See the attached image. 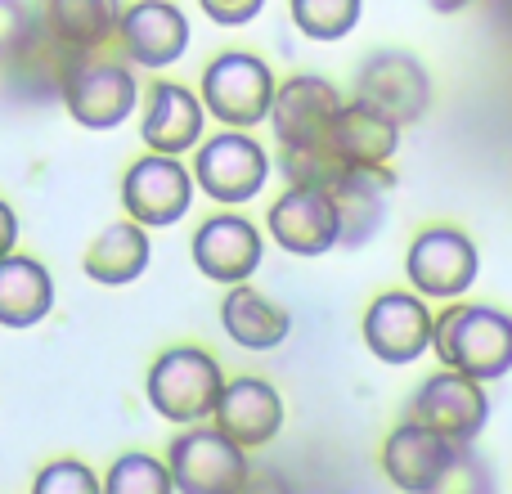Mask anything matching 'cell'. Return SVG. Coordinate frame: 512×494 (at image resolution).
I'll use <instances>...</instances> for the list:
<instances>
[{
  "label": "cell",
  "mask_w": 512,
  "mask_h": 494,
  "mask_svg": "<svg viewBox=\"0 0 512 494\" xmlns=\"http://www.w3.org/2000/svg\"><path fill=\"white\" fill-rule=\"evenodd\" d=\"M194 185L203 189L212 203L221 207H243L265 189L274 176V158L265 153L261 140H252L239 126H225L221 135H207L194 149Z\"/></svg>",
  "instance_id": "obj_3"
},
{
  "label": "cell",
  "mask_w": 512,
  "mask_h": 494,
  "mask_svg": "<svg viewBox=\"0 0 512 494\" xmlns=\"http://www.w3.org/2000/svg\"><path fill=\"white\" fill-rule=\"evenodd\" d=\"M409 418L427 423L432 432L450 436L454 445H472L490 423V396L486 382L468 378L459 369H436L418 382L414 400H409Z\"/></svg>",
  "instance_id": "obj_9"
},
{
  "label": "cell",
  "mask_w": 512,
  "mask_h": 494,
  "mask_svg": "<svg viewBox=\"0 0 512 494\" xmlns=\"http://www.w3.org/2000/svg\"><path fill=\"white\" fill-rule=\"evenodd\" d=\"M391 185L387 167H355L328 189L337 203V247H364L387 225Z\"/></svg>",
  "instance_id": "obj_20"
},
{
  "label": "cell",
  "mask_w": 512,
  "mask_h": 494,
  "mask_svg": "<svg viewBox=\"0 0 512 494\" xmlns=\"http://www.w3.org/2000/svg\"><path fill=\"white\" fill-rule=\"evenodd\" d=\"M194 171L176 153H144L122 176V207L144 230H167L194 207Z\"/></svg>",
  "instance_id": "obj_8"
},
{
  "label": "cell",
  "mask_w": 512,
  "mask_h": 494,
  "mask_svg": "<svg viewBox=\"0 0 512 494\" xmlns=\"http://www.w3.org/2000/svg\"><path fill=\"white\" fill-rule=\"evenodd\" d=\"M189 256H194L203 279L230 288V283H243L256 274V265H261V256H265V243H261V230H256L248 216L216 212L194 230Z\"/></svg>",
  "instance_id": "obj_14"
},
{
  "label": "cell",
  "mask_w": 512,
  "mask_h": 494,
  "mask_svg": "<svg viewBox=\"0 0 512 494\" xmlns=\"http://www.w3.org/2000/svg\"><path fill=\"white\" fill-rule=\"evenodd\" d=\"M279 176L288 185H319V189H333L337 180L346 176V167L328 153V144H279Z\"/></svg>",
  "instance_id": "obj_26"
},
{
  "label": "cell",
  "mask_w": 512,
  "mask_h": 494,
  "mask_svg": "<svg viewBox=\"0 0 512 494\" xmlns=\"http://www.w3.org/2000/svg\"><path fill=\"white\" fill-rule=\"evenodd\" d=\"M463 5H468V0H432V9H436V14H459Z\"/></svg>",
  "instance_id": "obj_32"
},
{
  "label": "cell",
  "mask_w": 512,
  "mask_h": 494,
  "mask_svg": "<svg viewBox=\"0 0 512 494\" xmlns=\"http://www.w3.org/2000/svg\"><path fill=\"white\" fill-rule=\"evenodd\" d=\"M270 239L288 256H324L337 247V203L319 185H288L265 216Z\"/></svg>",
  "instance_id": "obj_13"
},
{
  "label": "cell",
  "mask_w": 512,
  "mask_h": 494,
  "mask_svg": "<svg viewBox=\"0 0 512 494\" xmlns=\"http://www.w3.org/2000/svg\"><path fill=\"white\" fill-rule=\"evenodd\" d=\"M32 486L41 494H95L104 481H99L81 459H54V463H45V468L36 472Z\"/></svg>",
  "instance_id": "obj_28"
},
{
  "label": "cell",
  "mask_w": 512,
  "mask_h": 494,
  "mask_svg": "<svg viewBox=\"0 0 512 494\" xmlns=\"http://www.w3.org/2000/svg\"><path fill=\"white\" fill-rule=\"evenodd\" d=\"M355 99L369 108H378L382 117H391L396 126L423 122V113L432 108V77L418 63V54L409 50H373L355 72Z\"/></svg>",
  "instance_id": "obj_10"
},
{
  "label": "cell",
  "mask_w": 512,
  "mask_h": 494,
  "mask_svg": "<svg viewBox=\"0 0 512 494\" xmlns=\"http://www.w3.org/2000/svg\"><path fill=\"white\" fill-rule=\"evenodd\" d=\"M54 310V279L36 256H0V328H36Z\"/></svg>",
  "instance_id": "obj_23"
},
{
  "label": "cell",
  "mask_w": 512,
  "mask_h": 494,
  "mask_svg": "<svg viewBox=\"0 0 512 494\" xmlns=\"http://www.w3.org/2000/svg\"><path fill=\"white\" fill-rule=\"evenodd\" d=\"M14 243H18V216H14V207L0 198V256L14 252Z\"/></svg>",
  "instance_id": "obj_31"
},
{
  "label": "cell",
  "mask_w": 512,
  "mask_h": 494,
  "mask_svg": "<svg viewBox=\"0 0 512 494\" xmlns=\"http://www.w3.org/2000/svg\"><path fill=\"white\" fill-rule=\"evenodd\" d=\"M274 72L261 54L248 50H225L216 54L203 68V86H198V99L203 108L216 117L221 126H239V131H252L270 117L274 104Z\"/></svg>",
  "instance_id": "obj_5"
},
{
  "label": "cell",
  "mask_w": 512,
  "mask_h": 494,
  "mask_svg": "<svg viewBox=\"0 0 512 494\" xmlns=\"http://www.w3.org/2000/svg\"><path fill=\"white\" fill-rule=\"evenodd\" d=\"M463 463V445H454L450 436L432 432L427 423L409 418V423L391 427L382 441V472L396 490L409 494H432L454 477V468Z\"/></svg>",
  "instance_id": "obj_11"
},
{
  "label": "cell",
  "mask_w": 512,
  "mask_h": 494,
  "mask_svg": "<svg viewBox=\"0 0 512 494\" xmlns=\"http://www.w3.org/2000/svg\"><path fill=\"white\" fill-rule=\"evenodd\" d=\"M225 373L216 364L212 351L203 346H167L158 360L149 364V378H144V396H149L153 414L167 418V423H207L221 400Z\"/></svg>",
  "instance_id": "obj_2"
},
{
  "label": "cell",
  "mask_w": 512,
  "mask_h": 494,
  "mask_svg": "<svg viewBox=\"0 0 512 494\" xmlns=\"http://www.w3.org/2000/svg\"><path fill=\"white\" fill-rule=\"evenodd\" d=\"M292 23L310 41H342L360 23L364 0H288Z\"/></svg>",
  "instance_id": "obj_25"
},
{
  "label": "cell",
  "mask_w": 512,
  "mask_h": 494,
  "mask_svg": "<svg viewBox=\"0 0 512 494\" xmlns=\"http://www.w3.org/2000/svg\"><path fill=\"white\" fill-rule=\"evenodd\" d=\"M104 490L113 494H171V472L167 463H158L153 454H122V459L108 468Z\"/></svg>",
  "instance_id": "obj_27"
},
{
  "label": "cell",
  "mask_w": 512,
  "mask_h": 494,
  "mask_svg": "<svg viewBox=\"0 0 512 494\" xmlns=\"http://www.w3.org/2000/svg\"><path fill=\"white\" fill-rule=\"evenodd\" d=\"M364 346L382 364H414L432 351V310L418 292H382L364 310Z\"/></svg>",
  "instance_id": "obj_12"
},
{
  "label": "cell",
  "mask_w": 512,
  "mask_h": 494,
  "mask_svg": "<svg viewBox=\"0 0 512 494\" xmlns=\"http://www.w3.org/2000/svg\"><path fill=\"white\" fill-rule=\"evenodd\" d=\"M324 144L346 171L355 167H387L400 149V126L382 117L378 108L360 104V99H342L324 131Z\"/></svg>",
  "instance_id": "obj_17"
},
{
  "label": "cell",
  "mask_w": 512,
  "mask_h": 494,
  "mask_svg": "<svg viewBox=\"0 0 512 494\" xmlns=\"http://www.w3.org/2000/svg\"><path fill=\"white\" fill-rule=\"evenodd\" d=\"M41 27L72 54H95L117 36L122 0H41Z\"/></svg>",
  "instance_id": "obj_21"
},
{
  "label": "cell",
  "mask_w": 512,
  "mask_h": 494,
  "mask_svg": "<svg viewBox=\"0 0 512 494\" xmlns=\"http://www.w3.org/2000/svg\"><path fill=\"white\" fill-rule=\"evenodd\" d=\"M171 486L185 494H234L248 486V450L221 432V427L189 423L167 445Z\"/></svg>",
  "instance_id": "obj_6"
},
{
  "label": "cell",
  "mask_w": 512,
  "mask_h": 494,
  "mask_svg": "<svg viewBox=\"0 0 512 494\" xmlns=\"http://www.w3.org/2000/svg\"><path fill=\"white\" fill-rule=\"evenodd\" d=\"M405 274L418 297L454 301L477 283L481 252L459 225H427V230H418L414 243H409Z\"/></svg>",
  "instance_id": "obj_7"
},
{
  "label": "cell",
  "mask_w": 512,
  "mask_h": 494,
  "mask_svg": "<svg viewBox=\"0 0 512 494\" xmlns=\"http://www.w3.org/2000/svg\"><path fill=\"white\" fill-rule=\"evenodd\" d=\"M432 351L445 369L495 382L512 369V315L486 301H459L432 315Z\"/></svg>",
  "instance_id": "obj_1"
},
{
  "label": "cell",
  "mask_w": 512,
  "mask_h": 494,
  "mask_svg": "<svg viewBox=\"0 0 512 494\" xmlns=\"http://www.w3.org/2000/svg\"><path fill=\"white\" fill-rule=\"evenodd\" d=\"M36 23H41L36 5H27V0H0V68L32 41Z\"/></svg>",
  "instance_id": "obj_29"
},
{
  "label": "cell",
  "mask_w": 512,
  "mask_h": 494,
  "mask_svg": "<svg viewBox=\"0 0 512 494\" xmlns=\"http://www.w3.org/2000/svg\"><path fill=\"white\" fill-rule=\"evenodd\" d=\"M212 423L243 450H261L283 432V396L265 378H234L221 387Z\"/></svg>",
  "instance_id": "obj_18"
},
{
  "label": "cell",
  "mask_w": 512,
  "mask_h": 494,
  "mask_svg": "<svg viewBox=\"0 0 512 494\" xmlns=\"http://www.w3.org/2000/svg\"><path fill=\"white\" fill-rule=\"evenodd\" d=\"M117 41L140 68H171L189 50V18L176 0H135L117 18Z\"/></svg>",
  "instance_id": "obj_15"
},
{
  "label": "cell",
  "mask_w": 512,
  "mask_h": 494,
  "mask_svg": "<svg viewBox=\"0 0 512 494\" xmlns=\"http://www.w3.org/2000/svg\"><path fill=\"white\" fill-rule=\"evenodd\" d=\"M203 5V14L212 18V23H221V27H243V23H252L256 14L265 9V0H198Z\"/></svg>",
  "instance_id": "obj_30"
},
{
  "label": "cell",
  "mask_w": 512,
  "mask_h": 494,
  "mask_svg": "<svg viewBox=\"0 0 512 494\" xmlns=\"http://www.w3.org/2000/svg\"><path fill=\"white\" fill-rule=\"evenodd\" d=\"M203 122L207 108L180 81H158V86L144 95V117H140V140L153 153H189L203 140Z\"/></svg>",
  "instance_id": "obj_19"
},
{
  "label": "cell",
  "mask_w": 512,
  "mask_h": 494,
  "mask_svg": "<svg viewBox=\"0 0 512 494\" xmlns=\"http://www.w3.org/2000/svg\"><path fill=\"white\" fill-rule=\"evenodd\" d=\"M59 99L72 122L86 131H117L140 104V81L117 59L77 54L59 81Z\"/></svg>",
  "instance_id": "obj_4"
},
{
  "label": "cell",
  "mask_w": 512,
  "mask_h": 494,
  "mask_svg": "<svg viewBox=\"0 0 512 494\" xmlns=\"http://www.w3.org/2000/svg\"><path fill=\"white\" fill-rule=\"evenodd\" d=\"M149 256H153L149 230L126 216V221L95 234V243L81 256V270H86V279L99 283V288H126V283H135L149 270Z\"/></svg>",
  "instance_id": "obj_22"
},
{
  "label": "cell",
  "mask_w": 512,
  "mask_h": 494,
  "mask_svg": "<svg viewBox=\"0 0 512 494\" xmlns=\"http://www.w3.org/2000/svg\"><path fill=\"white\" fill-rule=\"evenodd\" d=\"M337 108H342V90L333 81L315 77V72H297L283 86H274V104L265 122L279 144H319Z\"/></svg>",
  "instance_id": "obj_16"
},
{
  "label": "cell",
  "mask_w": 512,
  "mask_h": 494,
  "mask_svg": "<svg viewBox=\"0 0 512 494\" xmlns=\"http://www.w3.org/2000/svg\"><path fill=\"white\" fill-rule=\"evenodd\" d=\"M221 328L230 333V342H239L243 351H274L288 337L292 319L279 301H270L265 292H256L248 279L230 283L221 301Z\"/></svg>",
  "instance_id": "obj_24"
}]
</instances>
